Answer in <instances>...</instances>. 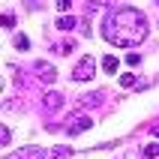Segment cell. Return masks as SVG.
<instances>
[{
  "label": "cell",
  "instance_id": "1",
  "mask_svg": "<svg viewBox=\"0 0 159 159\" xmlns=\"http://www.w3.org/2000/svg\"><path fill=\"white\" fill-rule=\"evenodd\" d=\"M102 36H105L111 45H120V48H132V45H141L144 36H147V18L138 9H114L111 15L105 18L102 24Z\"/></svg>",
  "mask_w": 159,
  "mask_h": 159
},
{
  "label": "cell",
  "instance_id": "2",
  "mask_svg": "<svg viewBox=\"0 0 159 159\" xmlns=\"http://www.w3.org/2000/svg\"><path fill=\"white\" fill-rule=\"evenodd\" d=\"M93 72H96V60L87 54V57H81L78 66L72 69V81H90V78H93Z\"/></svg>",
  "mask_w": 159,
  "mask_h": 159
},
{
  "label": "cell",
  "instance_id": "3",
  "mask_svg": "<svg viewBox=\"0 0 159 159\" xmlns=\"http://www.w3.org/2000/svg\"><path fill=\"white\" fill-rule=\"evenodd\" d=\"M9 159H48V150L45 147H24V150L12 153Z\"/></svg>",
  "mask_w": 159,
  "mask_h": 159
},
{
  "label": "cell",
  "instance_id": "4",
  "mask_svg": "<svg viewBox=\"0 0 159 159\" xmlns=\"http://www.w3.org/2000/svg\"><path fill=\"white\" fill-rule=\"evenodd\" d=\"M90 126H93V120H90L87 114H81V117H75V123L66 126V132H69V135H78V132H87Z\"/></svg>",
  "mask_w": 159,
  "mask_h": 159
},
{
  "label": "cell",
  "instance_id": "5",
  "mask_svg": "<svg viewBox=\"0 0 159 159\" xmlns=\"http://www.w3.org/2000/svg\"><path fill=\"white\" fill-rule=\"evenodd\" d=\"M42 105L48 108V111H57V108L63 105V96H60V93H54V90H51V93L45 96V102H42Z\"/></svg>",
  "mask_w": 159,
  "mask_h": 159
},
{
  "label": "cell",
  "instance_id": "6",
  "mask_svg": "<svg viewBox=\"0 0 159 159\" xmlns=\"http://www.w3.org/2000/svg\"><path fill=\"white\" fill-rule=\"evenodd\" d=\"M36 69L42 72V81H48V84H51V81L57 78V69H54V66H45V63H39Z\"/></svg>",
  "mask_w": 159,
  "mask_h": 159
},
{
  "label": "cell",
  "instance_id": "7",
  "mask_svg": "<svg viewBox=\"0 0 159 159\" xmlns=\"http://www.w3.org/2000/svg\"><path fill=\"white\" fill-rule=\"evenodd\" d=\"M57 27H60V30H75V27H78V21H75V18H69V15H63L60 21H57Z\"/></svg>",
  "mask_w": 159,
  "mask_h": 159
},
{
  "label": "cell",
  "instance_id": "8",
  "mask_svg": "<svg viewBox=\"0 0 159 159\" xmlns=\"http://www.w3.org/2000/svg\"><path fill=\"white\" fill-rule=\"evenodd\" d=\"M117 66H120V63H117V57H111V54L102 60V69H105V72H117Z\"/></svg>",
  "mask_w": 159,
  "mask_h": 159
},
{
  "label": "cell",
  "instance_id": "9",
  "mask_svg": "<svg viewBox=\"0 0 159 159\" xmlns=\"http://www.w3.org/2000/svg\"><path fill=\"white\" fill-rule=\"evenodd\" d=\"M141 153H144V159H156L159 156V144H147V147H141Z\"/></svg>",
  "mask_w": 159,
  "mask_h": 159
},
{
  "label": "cell",
  "instance_id": "10",
  "mask_svg": "<svg viewBox=\"0 0 159 159\" xmlns=\"http://www.w3.org/2000/svg\"><path fill=\"white\" fill-rule=\"evenodd\" d=\"M135 84H138V81H135L132 72H123V75H120V87H135Z\"/></svg>",
  "mask_w": 159,
  "mask_h": 159
},
{
  "label": "cell",
  "instance_id": "11",
  "mask_svg": "<svg viewBox=\"0 0 159 159\" xmlns=\"http://www.w3.org/2000/svg\"><path fill=\"white\" fill-rule=\"evenodd\" d=\"M96 102H99L96 93H84V99H78V105H84V108H87V105H96Z\"/></svg>",
  "mask_w": 159,
  "mask_h": 159
},
{
  "label": "cell",
  "instance_id": "12",
  "mask_svg": "<svg viewBox=\"0 0 159 159\" xmlns=\"http://www.w3.org/2000/svg\"><path fill=\"white\" fill-rule=\"evenodd\" d=\"M15 48L18 51H27V48H30V39H27V36H15Z\"/></svg>",
  "mask_w": 159,
  "mask_h": 159
},
{
  "label": "cell",
  "instance_id": "13",
  "mask_svg": "<svg viewBox=\"0 0 159 159\" xmlns=\"http://www.w3.org/2000/svg\"><path fill=\"white\" fill-rule=\"evenodd\" d=\"M126 63H129V66H138V63H141V54H138V51L126 54Z\"/></svg>",
  "mask_w": 159,
  "mask_h": 159
},
{
  "label": "cell",
  "instance_id": "14",
  "mask_svg": "<svg viewBox=\"0 0 159 159\" xmlns=\"http://www.w3.org/2000/svg\"><path fill=\"white\" fill-rule=\"evenodd\" d=\"M3 27H6V30H12V27H15V18L9 15V12H6V15H3Z\"/></svg>",
  "mask_w": 159,
  "mask_h": 159
},
{
  "label": "cell",
  "instance_id": "15",
  "mask_svg": "<svg viewBox=\"0 0 159 159\" xmlns=\"http://www.w3.org/2000/svg\"><path fill=\"white\" fill-rule=\"evenodd\" d=\"M153 135H156V138H159V126H153Z\"/></svg>",
  "mask_w": 159,
  "mask_h": 159
}]
</instances>
